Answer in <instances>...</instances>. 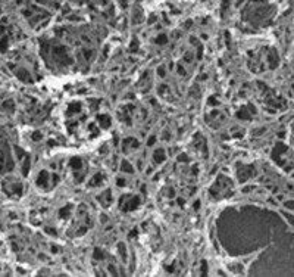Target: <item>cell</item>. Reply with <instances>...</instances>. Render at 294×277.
<instances>
[]
</instances>
